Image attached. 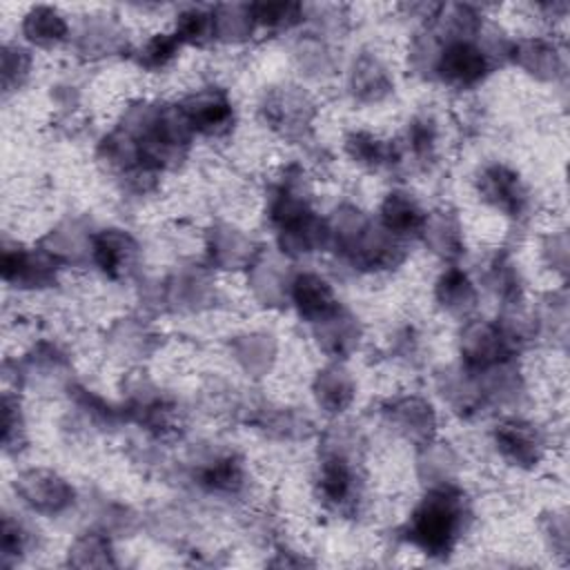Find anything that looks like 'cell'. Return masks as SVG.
<instances>
[{"label": "cell", "instance_id": "8fae6325", "mask_svg": "<svg viewBox=\"0 0 570 570\" xmlns=\"http://www.w3.org/2000/svg\"><path fill=\"white\" fill-rule=\"evenodd\" d=\"M4 365L13 367L11 379L20 390H67L71 383V358L53 341H38L20 358Z\"/></svg>", "mask_w": 570, "mask_h": 570}, {"label": "cell", "instance_id": "3957f363", "mask_svg": "<svg viewBox=\"0 0 570 570\" xmlns=\"http://www.w3.org/2000/svg\"><path fill=\"white\" fill-rule=\"evenodd\" d=\"M470 521L472 508L463 488L454 481L436 483L428 485L407 521L399 528V537L430 559H450Z\"/></svg>", "mask_w": 570, "mask_h": 570}, {"label": "cell", "instance_id": "2e32d148", "mask_svg": "<svg viewBox=\"0 0 570 570\" xmlns=\"http://www.w3.org/2000/svg\"><path fill=\"white\" fill-rule=\"evenodd\" d=\"M16 494L20 501L36 514L58 517L65 514L73 501V485L56 470L49 468H29L16 476Z\"/></svg>", "mask_w": 570, "mask_h": 570}, {"label": "cell", "instance_id": "7402d4cb", "mask_svg": "<svg viewBox=\"0 0 570 570\" xmlns=\"http://www.w3.org/2000/svg\"><path fill=\"white\" fill-rule=\"evenodd\" d=\"M436 390L448 407L461 419H479L488 407L479 376L465 370L461 363L445 365L436 372Z\"/></svg>", "mask_w": 570, "mask_h": 570}, {"label": "cell", "instance_id": "f6af8a7d", "mask_svg": "<svg viewBox=\"0 0 570 570\" xmlns=\"http://www.w3.org/2000/svg\"><path fill=\"white\" fill-rule=\"evenodd\" d=\"M416 468H419V476L428 485L448 483V481H454V474L459 470V456L448 443H439L432 439L430 443L421 445Z\"/></svg>", "mask_w": 570, "mask_h": 570}, {"label": "cell", "instance_id": "603a6c76", "mask_svg": "<svg viewBox=\"0 0 570 570\" xmlns=\"http://www.w3.org/2000/svg\"><path fill=\"white\" fill-rule=\"evenodd\" d=\"M289 303L298 318L309 327L334 314L343 303L338 301L334 287L316 272H301L292 276Z\"/></svg>", "mask_w": 570, "mask_h": 570}, {"label": "cell", "instance_id": "83f0119b", "mask_svg": "<svg viewBox=\"0 0 570 570\" xmlns=\"http://www.w3.org/2000/svg\"><path fill=\"white\" fill-rule=\"evenodd\" d=\"M425 220L428 212L407 189H390L379 205L376 223L403 243L407 238H421Z\"/></svg>", "mask_w": 570, "mask_h": 570}, {"label": "cell", "instance_id": "bcb514c9", "mask_svg": "<svg viewBox=\"0 0 570 570\" xmlns=\"http://www.w3.org/2000/svg\"><path fill=\"white\" fill-rule=\"evenodd\" d=\"M183 45L174 36V31H158L149 36L136 51H134V62L142 71H163L167 69L180 53Z\"/></svg>", "mask_w": 570, "mask_h": 570}, {"label": "cell", "instance_id": "7a4b0ae2", "mask_svg": "<svg viewBox=\"0 0 570 570\" xmlns=\"http://www.w3.org/2000/svg\"><path fill=\"white\" fill-rule=\"evenodd\" d=\"M363 454V434L350 423H336L323 432L314 494L330 514L356 519L363 512L367 490Z\"/></svg>", "mask_w": 570, "mask_h": 570}, {"label": "cell", "instance_id": "f546056e", "mask_svg": "<svg viewBox=\"0 0 570 570\" xmlns=\"http://www.w3.org/2000/svg\"><path fill=\"white\" fill-rule=\"evenodd\" d=\"M312 396L318 410L330 416H338L354 403L356 381L341 361H332L314 374Z\"/></svg>", "mask_w": 570, "mask_h": 570}, {"label": "cell", "instance_id": "60d3db41", "mask_svg": "<svg viewBox=\"0 0 570 570\" xmlns=\"http://www.w3.org/2000/svg\"><path fill=\"white\" fill-rule=\"evenodd\" d=\"M67 563L73 568H114V543L111 534L102 528H89L78 534L69 548Z\"/></svg>", "mask_w": 570, "mask_h": 570}, {"label": "cell", "instance_id": "d4e9b609", "mask_svg": "<svg viewBox=\"0 0 570 570\" xmlns=\"http://www.w3.org/2000/svg\"><path fill=\"white\" fill-rule=\"evenodd\" d=\"M343 151L356 167L370 174L394 171L405 160L399 140H387L365 129L347 131L343 138Z\"/></svg>", "mask_w": 570, "mask_h": 570}, {"label": "cell", "instance_id": "6da1fadb", "mask_svg": "<svg viewBox=\"0 0 570 570\" xmlns=\"http://www.w3.org/2000/svg\"><path fill=\"white\" fill-rule=\"evenodd\" d=\"M114 129L127 142L136 169L151 176L180 167L194 140L178 105L156 100H136L125 107Z\"/></svg>", "mask_w": 570, "mask_h": 570}, {"label": "cell", "instance_id": "8d00e7d4", "mask_svg": "<svg viewBox=\"0 0 570 570\" xmlns=\"http://www.w3.org/2000/svg\"><path fill=\"white\" fill-rule=\"evenodd\" d=\"M247 285L252 289V296L269 309L285 307L289 303V285L292 276L287 269L269 258H258L249 269H247Z\"/></svg>", "mask_w": 570, "mask_h": 570}, {"label": "cell", "instance_id": "7bdbcfd3", "mask_svg": "<svg viewBox=\"0 0 570 570\" xmlns=\"http://www.w3.org/2000/svg\"><path fill=\"white\" fill-rule=\"evenodd\" d=\"M212 9H214L216 42L243 45L254 36L256 24L249 13V2H225Z\"/></svg>", "mask_w": 570, "mask_h": 570}, {"label": "cell", "instance_id": "9c48e42d", "mask_svg": "<svg viewBox=\"0 0 570 570\" xmlns=\"http://www.w3.org/2000/svg\"><path fill=\"white\" fill-rule=\"evenodd\" d=\"M474 191L483 205L510 220L521 223L532 212V191L528 183L514 167L501 160L485 163L476 169Z\"/></svg>", "mask_w": 570, "mask_h": 570}, {"label": "cell", "instance_id": "8992f818", "mask_svg": "<svg viewBox=\"0 0 570 570\" xmlns=\"http://www.w3.org/2000/svg\"><path fill=\"white\" fill-rule=\"evenodd\" d=\"M122 410L127 423L140 425L156 439L176 434L180 425V410L171 394L158 387L145 372H131L122 383Z\"/></svg>", "mask_w": 570, "mask_h": 570}, {"label": "cell", "instance_id": "d6986e66", "mask_svg": "<svg viewBox=\"0 0 570 570\" xmlns=\"http://www.w3.org/2000/svg\"><path fill=\"white\" fill-rule=\"evenodd\" d=\"M138 240L120 227L96 229L91 236V265L109 281H125L136 272Z\"/></svg>", "mask_w": 570, "mask_h": 570}, {"label": "cell", "instance_id": "681fc988", "mask_svg": "<svg viewBox=\"0 0 570 570\" xmlns=\"http://www.w3.org/2000/svg\"><path fill=\"white\" fill-rule=\"evenodd\" d=\"M33 548V532L11 512L2 514V530H0V557L2 566L11 568L20 563L27 552Z\"/></svg>", "mask_w": 570, "mask_h": 570}, {"label": "cell", "instance_id": "7dc6e473", "mask_svg": "<svg viewBox=\"0 0 570 570\" xmlns=\"http://www.w3.org/2000/svg\"><path fill=\"white\" fill-rule=\"evenodd\" d=\"M294 60L298 69L309 78H323L334 71L336 60L327 47V40L307 33L294 45Z\"/></svg>", "mask_w": 570, "mask_h": 570}, {"label": "cell", "instance_id": "836d02e7", "mask_svg": "<svg viewBox=\"0 0 570 570\" xmlns=\"http://www.w3.org/2000/svg\"><path fill=\"white\" fill-rule=\"evenodd\" d=\"M274 234H276L278 249L289 258H303V256H312L330 249L327 220L321 218L316 212L303 216L301 220Z\"/></svg>", "mask_w": 570, "mask_h": 570}, {"label": "cell", "instance_id": "f1b7e54d", "mask_svg": "<svg viewBox=\"0 0 570 570\" xmlns=\"http://www.w3.org/2000/svg\"><path fill=\"white\" fill-rule=\"evenodd\" d=\"M314 341L323 354L334 361H345L352 356L363 338V325L358 316H354L345 305H341L334 314L312 325Z\"/></svg>", "mask_w": 570, "mask_h": 570}, {"label": "cell", "instance_id": "ffe728a7", "mask_svg": "<svg viewBox=\"0 0 570 570\" xmlns=\"http://www.w3.org/2000/svg\"><path fill=\"white\" fill-rule=\"evenodd\" d=\"M243 419L254 430L278 441H305L314 434V421L298 407L274 405L269 401L249 403L243 410Z\"/></svg>", "mask_w": 570, "mask_h": 570}, {"label": "cell", "instance_id": "5bb4252c", "mask_svg": "<svg viewBox=\"0 0 570 570\" xmlns=\"http://www.w3.org/2000/svg\"><path fill=\"white\" fill-rule=\"evenodd\" d=\"M183 111L194 136L220 138L227 136L236 125V109L227 89L207 85L189 91L176 102Z\"/></svg>", "mask_w": 570, "mask_h": 570}, {"label": "cell", "instance_id": "ab89813d", "mask_svg": "<svg viewBox=\"0 0 570 570\" xmlns=\"http://www.w3.org/2000/svg\"><path fill=\"white\" fill-rule=\"evenodd\" d=\"M439 138H441V129H439V120L434 118V114H430V111L414 114L407 120L403 138L399 140V145L403 149V158H412V163H416V165L434 163Z\"/></svg>", "mask_w": 570, "mask_h": 570}, {"label": "cell", "instance_id": "4316f807", "mask_svg": "<svg viewBox=\"0 0 570 570\" xmlns=\"http://www.w3.org/2000/svg\"><path fill=\"white\" fill-rule=\"evenodd\" d=\"M73 47L78 56L87 60L109 58L116 53H125L129 49V40L125 27L111 16H87L76 36Z\"/></svg>", "mask_w": 570, "mask_h": 570}, {"label": "cell", "instance_id": "ac0fdd59", "mask_svg": "<svg viewBox=\"0 0 570 570\" xmlns=\"http://www.w3.org/2000/svg\"><path fill=\"white\" fill-rule=\"evenodd\" d=\"M508 62L539 82H559L566 78L568 60L559 40L546 36H528L512 40Z\"/></svg>", "mask_w": 570, "mask_h": 570}, {"label": "cell", "instance_id": "74e56055", "mask_svg": "<svg viewBox=\"0 0 570 570\" xmlns=\"http://www.w3.org/2000/svg\"><path fill=\"white\" fill-rule=\"evenodd\" d=\"M91 236L94 232H89L80 220L69 218L58 223L40 245L62 265H82L91 263Z\"/></svg>", "mask_w": 570, "mask_h": 570}, {"label": "cell", "instance_id": "4fadbf2b", "mask_svg": "<svg viewBox=\"0 0 570 570\" xmlns=\"http://www.w3.org/2000/svg\"><path fill=\"white\" fill-rule=\"evenodd\" d=\"M65 265L51 256L42 245L24 247L4 243L0 254V274L9 287L24 292L49 289L58 283L60 269Z\"/></svg>", "mask_w": 570, "mask_h": 570}, {"label": "cell", "instance_id": "d6a6232c", "mask_svg": "<svg viewBox=\"0 0 570 570\" xmlns=\"http://www.w3.org/2000/svg\"><path fill=\"white\" fill-rule=\"evenodd\" d=\"M421 240L425 247L443 258V261H459L465 252V236H463V225L456 212L448 207H439L434 212H428L425 227L421 232Z\"/></svg>", "mask_w": 570, "mask_h": 570}, {"label": "cell", "instance_id": "ba28073f", "mask_svg": "<svg viewBox=\"0 0 570 570\" xmlns=\"http://www.w3.org/2000/svg\"><path fill=\"white\" fill-rule=\"evenodd\" d=\"M439 42L441 47H439L430 80H436L450 89H459V91L474 89L483 85L485 78L497 67V60L490 56V51L481 42V36L474 40L439 38Z\"/></svg>", "mask_w": 570, "mask_h": 570}, {"label": "cell", "instance_id": "e575fe53", "mask_svg": "<svg viewBox=\"0 0 570 570\" xmlns=\"http://www.w3.org/2000/svg\"><path fill=\"white\" fill-rule=\"evenodd\" d=\"M107 347L111 354L118 358L136 361V358H147L156 352L160 345V336L140 318L127 316L118 318L109 330H107Z\"/></svg>", "mask_w": 570, "mask_h": 570}, {"label": "cell", "instance_id": "4dcf8cb0", "mask_svg": "<svg viewBox=\"0 0 570 570\" xmlns=\"http://www.w3.org/2000/svg\"><path fill=\"white\" fill-rule=\"evenodd\" d=\"M434 303L448 316L468 318L479 307V289L463 267L450 265L434 283Z\"/></svg>", "mask_w": 570, "mask_h": 570}, {"label": "cell", "instance_id": "11a10c76", "mask_svg": "<svg viewBox=\"0 0 570 570\" xmlns=\"http://www.w3.org/2000/svg\"><path fill=\"white\" fill-rule=\"evenodd\" d=\"M392 350H394V354L396 356H401V358H410V361H416L419 356V336H416V332L410 327H405V330H401L399 334H396V338H392Z\"/></svg>", "mask_w": 570, "mask_h": 570}, {"label": "cell", "instance_id": "52a82bcc", "mask_svg": "<svg viewBox=\"0 0 570 570\" xmlns=\"http://www.w3.org/2000/svg\"><path fill=\"white\" fill-rule=\"evenodd\" d=\"M258 118L276 136L303 142L314 129L316 102L303 87L278 82L263 91L258 100Z\"/></svg>", "mask_w": 570, "mask_h": 570}, {"label": "cell", "instance_id": "9a60e30c", "mask_svg": "<svg viewBox=\"0 0 570 570\" xmlns=\"http://www.w3.org/2000/svg\"><path fill=\"white\" fill-rule=\"evenodd\" d=\"M383 425L399 439L421 448L436 436V410L419 394H401L381 403L379 407Z\"/></svg>", "mask_w": 570, "mask_h": 570}, {"label": "cell", "instance_id": "f907efd6", "mask_svg": "<svg viewBox=\"0 0 570 570\" xmlns=\"http://www.w3.org/2000/svg\"><path fill=\"white\" fill-rule=\"evenodd\" d=\"M27 445V423L20 399L4 390L2 394V450L4 454H18Z\"/></svg>", "mask_w": 570, "mask_h": 570}, {"label": "cell", "instance_id": "e0dca14e", "mask_svg": "<svg viewBox=\"0 0 570 570\" xmlns=\"http://www.w3.org/2000/svg\"><path fill=\"white\" fill-rule=\"evenodd\" d=\"M263 256L261 245L232 223H214L205 234V258L212 269H249Z\"/></svg>", "mask_w": 570, "mask_h": 570}, {"label": "cell", "instance_id": "484cf974", "mask_svg": "<svg viewBox=\"0 0 570 570\" xmlns=\"http://www.w3.org/2000/svg\"><path fill=\"white\" fill-rule=\"evenodd\" d=\"M163 303L178 312H200L216 298V287L207 269L185 267L169 276L163 287Z\"/></svg>", "mask_w": 570, "mask_h": 570}, {"label": "cell", "instance_id": "5b68a950", "mask_svg": "<svg viewBox=\"0 0 570 570\" xmlns=\"http://www.w3.org/2000/svg\"><path fill=\"white\" fill-rule=\"evenodd\" d=\"M185 476L194 490L212 499L232 501L247 492L249 474L243 456L229 445H200L185 463Z\"/></svg>", "mask_w": 570, "mask_h": 570}, {"label": "cell", "instance_id": "30bf717a", "mask_svg": "<svg viewBox=\"0 0 570 570\" xmlns=\"http://www.w3.org/2000/svg\"><path fill=\"white\" fill-rule=\"evenodd\" d=\"M517 354L519 347L499 321H468L459 334V363L474 374L517 361Z\"/></svg>", "mask_w": 570, "mask_h": 570}, {"label": "cell", "instance_id": "1f68e13d", "mask_svg": "<svg viewBox=\"0 0 570 570\" xmlns=\"http://www.w3.org/2000/svg\"><path fill=\"white\" fill-rule=\"evenodd\" d=\"M22 38L38 49H56L71 38L67 16L51 4H33L20 20Z\"/></svg>", "mask_w": 570, "mask_h": 570}, {"label": "cell", "instance_id": "f35d334b", "mask_svg": "<svg viewBox=\"0 0 570 570\" xmlns=\"http://www.w3.org/2000/svg\"><path fill=\"white\" fill-rule=\"evenodd\" d=\"M483 285L485 289L501 303L503 309L519 307L523 303V276L519 265L512 261L508 252H497L483 267Z\"/></svg>", "mask_w": 570, "mask_h": 570}, {"label": "cell", "instance_id": "b9f144b4", "mask_svg": "<svg viewBox=\"0 0 570 570\" xmlns=\"http://www.w3.org/2000/svg\"><path fill=\"white\" fill-rule=\"evenodd\" d=\"M249 13L256 29L281 33L303 24L307 7L294 0H258L249 2Z\"/></svg>", "mask_w": 570, "mask_h": 570}, {"label": "cell", "instance_id": "ee69618b", "mask_svg": "<svg viewBox=\"0 0 570 570\" xmlns=\"http://www.w3.org/2000/svg\"><path fill=\"white\" fill-rule=\"evenodd\" d=\"M174 36L180 40V45L189 47H207L209 42H216V29H214V9L212 7H185L176 13L174 20Z\"/></svg>", "mask_w": 570, "mask_h": 570}, {"label": "cell", "instance_id": "c3c4849f", "mask_svg": "<svg viewBox=\"0 0 570 570\" xmlns=\"http://www.w3.org/2000/svg\"><path fill=\"white\" fill-rule=\"evenodd\" d=\"M0 58H2V67H0L2 94L11 96L13 91L22 89V85L29 80L33 69V56L27 47L18 42H4Z\"/></svg>", "mask_w": 570, "mask_h": 570}, {"label": "cell", "instance_id": "277c9868", "mask_svg": "<svg viewBox=\"0 0 570 570\" xmlns=\"http://www.w3.org/2000/svg\"><path fill=\"white\" fill-rule=\"evenodd\" d=\"M325 220L330 229V249L358 272H390L407 256L403 240L385 232L352 203H341Z\"/></svg>", "mask_w": 570, "mask_h": 570}, {"label": "cell", "instance_id": "7c38bea8", "mask_svg": "<svg viewBox=\"0 0 570 570\" xmlns=\"http://www.w3.org/2000/svg\"><path fill=\"white\" fill-rule=\"evenodd\" d=\"M494 452L517 470H534L548 454L546 432L523 416H503L490 432Z\"/></svg>", "mask_w": 570, "mask_h": 570}, {"label": "cell", "instance_id": "816d5d0a", "mask_svg": "<svg viewBox=\"0 0 570 570\" xmlns=\"http://www.w3.org/2000/svg\"><path fill=\"white\" fill-rule=\"evenodd\" d=\"M305 20H309L314 24V36L327 40L334 38L338 33L347 31L350 24V16L347 9L341 4H316V7H307ZM341 38V36H338Z\"/></svg>", "mask_w": 570, "mask_h": 570}, {"label": "cell", "instance_id": "cb8c5ba5", "mask_svg": "<svg viewBox=\"0 0 570 570\" xmlns=\"http://www.w3.org/2000/svg\"><path fill=\"white\" fill-rule=\"evenodd\" d=\"M65 392L69 399L71 414L80 428L100 432V434H109V432H116L122 423H127L122 403L116 405V403L107 401L105 396H100L98 392H94L76 381H71Z\"/></svg>", "mask_w": 570, "mask_h": 570}, {"label": "cell", "instance_id": "f5cc1de1", "mask_svg": "<svg viewBox=\"0 0 570 570\" xmlns=\"http://www.w3.org/2000/svg\"><path fill=\"white\" fill-rule=\"evenodd\" d=\"M541 258L554 274H568V234L563 229L552 232L541 240Z\"/></svg>", "mask_w": 570, "mask_h": 570}, {"label": "cell", "instance_id": "db71d44e", "mask_svg": "<svg viewBox=\"0 0 570 570\" xmlns=\"http://www.w3.org/2000/svg\"><path fill=\"white\" fill-rule=\"evenodd\" d=\"M541 530H543V537H546L550 550H554L559 554L568 552V517L563 510H559V512L552 510V512L543 514Z\"/></svg>", "mask_w": 570, "mask_h": 570}, {"label": "cell", "instance_id": "44dd1931", "mask_svg": "<svg viewBox=\"0 0 570 570\" xmlns=\"http://www.w3.org/2000/svg\"><path fill=\"white\" fill-rule=\"evenodd\" d=\"M345 87L356 105H379L394 94V76L376 51L361 49L350 62Z\"/></svg>", "mask_w": 570, "mask_h": 570}, {"label": "cell", "instance_id": "d590c367", "mask_svg": "<svg viewBox=\"0 0 570 570\" xmlns=\"http://www.w3.org/2000/svg\"><path fill=\"white\" fill-rule=\"evenodd\" d=\"M229 354L247 376L261 379L274 367L278 345L276 338L267 332H240L232 336Z\"/></svg>", "mask_w": 570, "mask_h": 570}]
</instances>
